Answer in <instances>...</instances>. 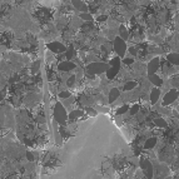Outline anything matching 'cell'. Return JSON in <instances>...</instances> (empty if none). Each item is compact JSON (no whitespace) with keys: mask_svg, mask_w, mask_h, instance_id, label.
Wrapping results in <instances>:
<instances>
[{"mask_svg":"<svg viewBox=\"0 0 179 179\" xmlns=\"http://www.w3.org/2000/svg\"><path fill=\"white\" fill-rule=\"evenodd\" d=\"M68 118V114H67V110L62 105V103H56L55 108H54V119L55 122H58L59 124H64L65 120Z\"/></svg>","mask_w":179,"mask_h":179,"instance_id":"1","label":"cell"},{"mask_svg":"<svg viewBox=\"0 0 179 179\" xmlns=\"http://www.w3.org/2000/svg\"><path fill=\"white\" fill-rule=\"evenodd\" d=\"M140 168L144 173V177L146 179H152L153 178V165L151 163V160L148 159H142L140 160Z\"/></svg>","mask_w":179,"mask_h":179,"instance_id":"2","label":"cell"},{"mask_svg":"<svg viewBox=\"0 0 179 179\" xmlns=\"http://www.w3.org/2000/svg\"><path fill=\"white\" fill-rule=\"evenodd\" d=\"M108 69H109V67L105 63H92L88 65V70L93 74H100V73L108 72Z\"/></svg>","mask_w":179,"mask_h":179,"instance_id":"3","label":"cell"},{"mask_svg":"<svg viewBox=\"0 0 179 179\" xmlns=\"http://www.w3.org/2000/svg\"><path fill=\"white\" fill-rule=\"evenodd\" d=\"M114 49L115 51L118 53L119 56H124L125 55V51H127V45L124 43V40L122 38L116 37L115 40H114Z\"/></svg>","mask_w":179,"mask_h":179,"instance_id":"4","label":"cell"},{"mask_svg":"<svg viewBox=\"0 0 179 179\" xmlns=\"http://www.w3.org/2000/svg\"><path fill=\"white\" fill-rule=\"evenodd\" d=\"M178 98H179V92L177 90V89H170V90L164 95L163 105H169V104L174 103Z\"/></svg>","mask_w":179,"mask_h":179,"instance_id":"5","label":"cell"},{"mask_svg":"<svg viewBox=\"0 0 179 179\" xmlns=\"http://www.w3.org/2000/svg\"><path fill=\"white\" fill-rule=\"evenodd\" d=\"M159 63H160L159 58H154L148 63V75H153V74H155V72H158Z\"/></svg>","mask_w":179,"mask_h":179,"instance_id":"6","label":"cell"},{"mask_svg":"<svg viewBox=\"0 0 179 179\" xmlns=\"http://www.w3.org/2000/svg\"><path fill=\"white\" fill-rule=\"evenodd\" d=\"M75 68V64L70 60H67V62H62L60 64H59L58 69L62 70V72H69V70H73Z\"/></svg>","mask_w":179,"mask_h":179,"instance_id":"7","label":"cell"},{"mask_svg":"<svg viewBox=\"0 0 179 179\" xmlns=\"http://www.w3.org/2000/svg\"><path fill=\"white\" fill-rule=\"evenodd\" d=\"M119 95H120V92H119V89H118V88H113L109 92L108 102H109V103H114V102L119 98Z\"/></svg>","mask_w":179,"mask_h":179,"instance_id":"8","label":"cell"},{"mask_svg":"<svg viewBox=\"0 0 179 179\" xmlns=\"http://www.w3.org/2000/svg\"><path fill=\"white\" fill-rule=\"evenodd\" d=\"M48 48L51 50V51H54V53H59V51H64L65 50V46L63 45V44H60V43H50L49 45H48Z\"/></svg>","mask_w":179,"mask_h":179,"instance_id":"9","label":"cell"},{"mask_svg":"<svg viewBox=\"0 0 179 179\" xmlns=\"http://www.w3.org/2000/svg\"><path fill=\"white\" fill-rule=\"evenodd\" d=\"M167 60L173 64V65H178L179 67V54L178 53H170L167 55Z\"/></svg>","mask_w":179,"mask_h":179,"instance_id":"10","label":"cell"},{"mask_svg":"<svg viewBox=\"0 0 179 179\" xmlns=\"http://www.w3.org/2000/svg\"><path fill=\"white\" fill-rule=\"evenodd\" d=\"M157 142H158V139H157L155 137L148 138V139L145 140V143H144V149H153V148L155 146Z\"/></svg>","mask_w":179,"mask_h":179,"instance_id":"11","label":"cell"},{"mask_svg":"<svg viewBox=\"0 0 179 179\" xmlns=\"http://www.w3.org/2000/svg\"><path fill=\"white\" fill-rule=\"evenodd\" d=\"M159 97H160V90H159V89L158 88L152 89V92H151V102H152V104H155L158 102Z\"/></svg>","mask_w":179,"mask_h":179,"instance_id":"12","label":"cell"},{"mask_svg":"<svg viewBox=\"0 0 179 179\" xmlns=\"http://www.w3.org/2000/svg\"><path fill=\"white\" fill-rule=\"evenodd\" d=\"M149 80H151V83H153L155 86H160L163 84V80L160 76H158L157 74H153V75H148Z\"/></svg>","mask_w":179,"mask_h":179,"instance_id":"13","label":"cell"},{"mask_svg":"<svg viewBox=\"0 0 179 179\" xmlns=\"http://www.w3.org/2000/svg\"><path fill=\"white\" fill-rule=\"evenodd\" d=\"M154 125H157V127H159V128H167V127H168L167 122L164 120L163 118H160V116H158V118L154 119Z\"/></svg>","mask_w":179,"mask_h":179,"instance_id":"14","label":"cell"},{"mask_svg":"<svg viewBox=\"0 0 179 179\" xmlns=\"http://www.w3.org/2000/svg\"><path fill=\"white\" fill-rule=\"evenodd\" d=\"M118 72H119L118 68H113V67H110V68L108 69V72H107V78H108V79H113V78L118 74Z\"/></svg>","mask_w":179,"mask_h":179,"instance_id":"15","label":"cell"},{"mask_svg":"<svg viewBox=\"0 0 179 179\" xmlns=\"http://www.w3.org/2000/svg\"><path fill=\"white\" fill-rule=\"evenodd\" d=\"M129 109H130L129 105H128V104H124V105H122L120 108H118V109H116V115H123V114L128 113Z\"/></svg>","mask_w":179,"mask_h":179,"instance_id":"16","label":"cell"},{"mask_svg":"<svg viewBox=\"0 0 179 179\" xmlns=\"http://www.w3.org/2000/svg\"><path fill=\"white\" fill-rule=\"evenodd\" d=\"M80 116H83V111L81 110H73L69 114V119H72V120H73V119H78Z\"/></svg>","mask_w":179,"mask_h":179,"instance_id":"17","label":"cell"},{"mask_svg":"<svg viewBox=\"0 0 179 179\" xmlns=\"http://www.w3.org/2000/svg\"><path fill=\"white\" fill-rule=\"evenodd\" d=\"M73 4L75 5V8L80 9V10H83V11H86V10H88V8L85 7V4H83L81 2H79V0H74V2H73Z\"/></svg>","mask_w":179,"mask_h":179,"instance_id":"18","label":"cell"},{"mask_svg":"<svg viewBox=\"0 0 179 179\" xmlns=\"http://www.w3.org/2000/svg\"><path fill=\"white\" fill-rule=\"evenodd\" d=\"M135 86H137V83H135V81H128V83L124 85L123 89H124L125 92H128V90H133V89H134Z\"/></svg>","mask_w":179,"mask_h":179,"instance_id":"19","label":"cell"},{"mask_svg":"<svg viewBox=\"0 0 179 179\" xmlns=\"http://www.w3.org/2000/svg\"><path fill=\"white\" fill-rule=\"evenodd\" d=\"M110 65L113 67V68H120V60H119V58L116 56V58H114L113 60H110Z\"/></svg>","mask_w":179,"mask_h":179,"instance_id":"20","label":"cell"},{"mask_svg":"<svg viewBox=\"0 0 179 179\" xmlns=\"http://www.w3.org/2000/svg\"><path fill=\"white\" fill-rule=\"evenodd\" d=\"M138 111H139V105H138V104H134V105L129 109V114H130V115H135Z\"/></svg>","mask_w":179,"mask_h":179,"instance_id":"21","label":"cell"},{"mask_svg":"<svg viewBox=\"0 0 179 179\" xmlns=\"http://www.w3.org/2000/svg\"><path fill=\"white\" fill-rule=\"evenodd\" d=\"M80 18L84 19V20H89V21H92V20H93L92 15L89 14V13H81V14H80Z\"/></svg>","mask_w":179,"mask_h":179,"instance_id":"22","label":"cell"},{"mask_svg":"<svg viewBox=\"0 0 179 179\" xmlns=\"http://www.w3.org/2000/svg\"><path fill=\"white\" fill-rule=\"evenodd\" d=\"M59 97H60L62 99H67V98L69 99L70 98V93L69 92H62L60 94H59Z\"/></svg>","mask_w":179,"mask_h":179,"instance_id":"23","label":"cell"},{"mask_svg":"<svg viewBox=\"0 0 179 179\" xmlns=\"http://www.w3.org/2000/svg\"><path fill=\"white\" fill-rule=\"evenodd\" d=\"M120 37H123V39H128V33L125 32L124 26H122V28H120Z\"/></svg>","mask_w":179,"mask_h":179,"instance_id":"24","label":"cell"},{"mask_svg":"<svg viewBox=\"0 0 179 179\" xmlns=\"http://www.w3.org/2000/svg\"><path fill=\"white\" fill-rule=\"evenodd\" d=\"M26 159L29 162H34V154L32 152H26Z\"/></svg>","mask_w":179,"mask_h":179,"instance_id":"25","label":"cell"},{"mask_svg":"<svg viewBox=\"0 0 179 179\" xmlns=\"http://www.w3.org/2000/svg\"><path fill=\"white\" fill-rule=\"evenodd\" d=\"M74 81H75V78H74V76H70V78L68 79V86H72V85L74 84Z\"/></svg>","mask_w":179,"mask_h":179,"instance_id":"26","label":"cell"},{"mask_svg":"<svg viewBox=\"0 0 179 179\" xmlns=\"http://www.w3.org/2000/svg\"><path fill=\"white\" fill-rule=\"evenodd\" d=\"M124 63H125V64H132V63H133V59H132V58H125V59H124Z\"/></svg>","mask_w":179,"mask_h":179,"instance_id":"27","label":"cell"}]
</instances>
